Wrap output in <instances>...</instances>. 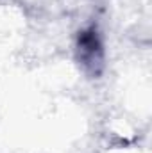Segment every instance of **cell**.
Wrapping results in <instances>:
<instances>
[{
	"mask_svg": "<svg viewBox=\"0 0 152 153\" xmlns=\"http://www.w3.org/2000/svg\"><path fill=\"white\" fill-rule=\"evenodd\" d=\"M74 59L79 70L91 80H99L108 68V50L104 32L97 23L81 27L74 38Z\"/></svg>",
	"mask_w": 152,
	"mask_h": 153,
	"instance_id": "obj_1",
	"label": "cell"
}]
</instances>
